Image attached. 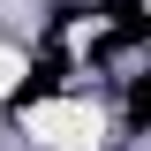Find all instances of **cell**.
<instances>
[{"mask_svg":"<svg viewBox=\"0 0 151 151\" xmlns=\"http://www.w3.org/2000/svg\"><path fill=\"white\" fill-rule=\"evenodd\" d=\"M30 76V60L15 53V45H0V98H15V83Z\"/></svg>","mask_w":151,"mask_h":151,"instance_id":"2","label":"cell"},{"mask_svg":"<svg viewBox=\"0 0 151 151\" xmlns=\"http://www.w3.org/2000/svg\"><path fill=\"white\" fill-rule=\"evenodd\" d=\"M23 136L45 151H106V106L91 98H38L23 113Z\"/></svg>","mask_w":151,"mask_h":151,"instance_id":"1","label":"cell"}]
</instances>
